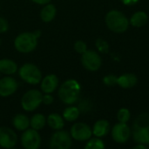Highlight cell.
I'll return each instance as SVG.
<instances>
[{
	"label": "cell",
	"instance_id": "obj_27",
	"mask_svg": "<svg viewBox=\"0 0 149 149\" xmlns=\"http://www.w3.org/2000/svg\"><path fill=\"white\" fill-rule=\"evenodd\" d=\"M103 82L106 86H113L117 84L118 82V77L113 74L110 75H107L106 77H104L103 79Z\"/></svg>",
	"mask_w": 149,
	"mask_h": 149
},
{
	"label": "cell",
	"instance_id": "obj_12",
	"mask_svg": "<svg viewBox=\"0 0 149 149\" xmlns=\"http://www.w3.org/2000/svg\"><path fill=\"white\" fill-rule=\"evenodd\" d=\"M17 141L16 133L6 127H0V147L3 148H12Z\"/></svg>",
	"mask_w": 149,
	"mask_h": 149
},
{
	"label": "cell",
	"instance_id": "obj_29",
	"mask_svg": "<svg viewBox=\"0 0 149 149\" xmlns=\"http://www.w3.org/2000/svg\"><path fill=\"white\" fill-rule=\"evenodd\" d=\"M92 108V105L91 103L87 100H83L80 103H79V111L81 112H88L90 109Z\"/></svg>",
	"mask_w": 149,
	"mask_h": 149
},
{
	"label": "cell",
	"instance_id": "obj_11",
	"mask_svg": "<svg viewBox=\"0 0 149 149\" xmlns=\"http://www.w3.org/2000/svg\"><path fill=\"white\" fill-rule=\"evenodd\" d=\"M131 135V129L127 123H118L112 130V137L117 143H125L128 141Z\"/></svg>",
	"mask_w": 149,
	"mask_h": 149
},
{
	"label": "cell",
	"instance_id": "obj_23",
	"mask_svg": "<svg viewBox=\"0 0 149 149\" xmlns=\"http://www.w3.org/2000/svg\"><path fill=\"white\" fill-rule=\"evenodd\" d=\"M45 123H46L45 117L40 113H37L33 115L30 120V126L31 127V128L38 130V131L44 128V127L45 126Z\"/></svg>",
	"mask_w": 149,
	"mask_h": 149
},
{
	"label": "cell",
	"instance_id": "obj_32",
	"mask_svg": "<svg viewBox=\"0 0 149 149\" xmlns=\"http://www.w3.org/2000/svg\"><path fill=\"white\" fill-rule=\"evenodd\" d=\"M122 3L126 5H134L138 3L139 0H121Z\"/></svg>",
	"mask_w": 149,
	"mask_h": 149
},
{
	"label": "cell",
	"instance_id": "obj_9",
	"mask_svg": "<svg viewBox=\"0 0 149 149\" xmlns=\"http://www.w3.org/2000/svg\"><path fill=\"white\" fill-rule=\"evenodd\" d=\"M81 63L83 66L88 71H97L101 66V58L100 56L94 51L86 50L81 57Z\"/></svg>",
	"mask_w": 149,
	"mask_h": 149
},
{
	"label": "cell",
	"instance_id": "obj_31",
	"mask_svg": "<svg viewBox=\"0 0 149 149\" xmlns=\"http://www.w3.org/2000/svg\"><path fill=\"white\" fill-rule=\"evenodd\" d=\"M42 102L45 105H51L53 102V97L51 95V93H45V95H43Z\"/></svg>",
	"mask_w": 149,
	"mask_h": 149
},
{
	"label": "cell",
	"instance_id": "obj_20",
	"mask_svg": "<svg viewBox=\"0 0 149 149\" xmlns=\"http://www.w3.org/2000/svg\"><path fill=\"white\" fill-rule=\"evenodd\" d=\"M12 121L14 127L19 131H24L30 126V120L24 114H17Z\"/></svg>",
	"mask_w": 149,
	"mask_h": 149
},
{
	"label": "cell",
	"instance_id": "obj_16",
	"mask_svg": "<svg viewBox=\"0 0 149 149\" xmlns=\"http://www.w3.org/2000/svg\"><path fill=\"white\" fill-rule=\"evenodd\" d=\"M110 125L107 120H98L93 128V134L99 138L106 136L109 133Z\"/></svg>",
	"mask_w": 149,
	"mask_h": 149
},
{
	"label": "cell",
	"instance_id": "obj_13",
	"mask_svg": "<svg viewBox=\"0 0 149 149\" xmlns=\"http://www.w3.org/2000/svg\"><path fill=\"white\" fill-rule=\"evenodd\" d=\"M18 84L11 77H4L0 79V96L8 97L13 94L17 89Z\"/></svg>",
	"mask_w": 149,
	"mask_h": 149
},
{
	"label": "cell",
	"instance_id": "obj_15",
	"mask_svg": "<svg viewBox=\"0 0 149 149\" xmlns=\"http://www.w3.org/2000/svg\"><path fill=\"white\" fill-rule=\"evenodd\" d=\"M137 77L133 73H126L120 77H118V82L117 85H119L120 87L128 89L134 87L137 83Z\"/></svg>",
	"mask_w": 149,
	"mask_h": 149
},
{
	"label": "cell",
	"instance_id": "obj_10",
	"mask_svg": "<svg viewBox=\"0 0 149 149\" xmlns=\"http://www.w3.org/2000/svg\"><path fill=\"white\" fill-rule=\"evenodd\" d=\"M93 134V130L91 127L82 122L75 123L71 128V136L79 141H85L91 138Z\"/></svg>",
	"mask_w": 149,
	"mask_h": 149
},
{
	"label": "cell",
	"instance_id": "obj_8",
	"mask_svg": "<svg viewBox=\"0 0 149 149\" xmlns=\"http://www.w3.org/2000/svg\"><path fill=\"white\" fill-rule=\"evenodd\" d=\"M22 146L26 149H38L41 144V137L38 130L33 128L24 130L21 136Z\"/></svg>",
	"mask_w": 149,
	"mask_h": 149
},
{
	"label": "cell",
	"instance_id": "obj_18",
	"mask_svg": "<svg viewBox=\"0 0 149 149\" xmlns=\"http://www.w3.org/2000/svg\"><path fill=\"white\" fill-rule=\"evenodd\" d=\"M48 126L54 130H60L64 127V118L58 113H52L48 116L46 120Z\"/></svg>",
	"mask_w": 149,
	"mask_h": 149
},
{
	"label": "cell",
	"instance_id": "obj_26",
	"mask_svg": "<svg viewBox=\"0 0 149 149\" xmlns=\"http://www.w3.org/2000/svg\"><path fill=\"white\" fill-rule=\"evenodd\" d=\"M96 47L99 50V52H100L102 53H107L109 51L108 43L102 38H98L96 40Z\"/></svg>",
	"mask_w": 149,
	"mask_h": 149
},
{
	"label": "cell",
	"instance_id": "obj_7",
	"mask_svg": "<svg viewBox=\"0 0 149 149\" xmlns=\"http://www.w3.org/2000/svg\"><path fill=\"white\" fill-rule=\"evenodd\" d=\"M72 146V136L66 131L57 130L50 140V148L52 149H68Z\"/></svg>",
	"mask_w": 149,
	"mask_h": 149
},
{
	"label": "cell",
	"instance_id": "obj_17",
	"mask_svg": "<svg viewBox=\"0 0 149 149\" xmlns=\"http://www.w3.org/2000/svg\"><path fill=\"white\" fill-rule=\"evenodd\" d=\"M17 70V64L9 58H3L0 59V72L7 75L14 74Z\"/></svg>",
	"mask_w": 149,
	"mask_h": 149
},
{
	"label": "cell",
	"instance_id": "obj_5",
	"mask_svg": "<svg viewBox=\"0 0 149 149\" xmlns=\"http://www.w3.org/2000/svg\"><path fill=\"white\" fill-rule=\"evenodd\" d=\"M20 78L28 84L37 85L42 80V73L38 67L33 64H24L19 69Z\"/></svg>",
	"mask_w": 149,
	"mask_h": 149
},
{
	"label": "cell",
	"instance_id": "obj_3",
	"mask_svg": "<svg viewBox=\"0 0 149 149\" xmlns=\"http://www.w3.org/2000/svg\"><path fill=\"white\" fill-rule=\"evenodd\" d=\"M106 24L111 31L116 33H122L126 31L129 26L127 17L122 12L116 10H113L107 14Z\"/></svg>",
	"mask_w": 149,
	"mask_h": 149
},
{
	"label": "cell",
	"instance_id": "obj_33",
	"mask_svg": "<svg viewBox=\"0 0 149 149\" xmlns=\"http://www.w3.org/2000/svg\"><path fill=\"white\" fill-rule=\"evenodd\" d=\"M31 1L38 4H46L51 2V0H31Z\"/></svg>",
	"mask_w": 149,
	"mask_h": 149
},
{
	"label": "cell",
	"instance_id": "obj_22",
	"mask_svg": "<svg viewBox=\"0 0 149 149\" xmlns=\"http://www.w3.org/2000/svg\"><path fill=\"white\" fill-rule=\"evenodd\" d=\"M79 113H80V111H79V107H66L64 110L63 118L66 121H70V122L74 121L79 118Z\"/></svg>",
	"mask_w": 149,
	"mask_h": 149
},
{
	"label": "cell",
	"instance_id": "obj_2",
	"mask_svg": "<svg viewBox=\"0 0 149 149\" xmlns=\"http://www.w3.org/2000/svg\"><path fill=\"white\" fill-rule=\"evenodd\" d=\"M80 85L75 79L65 81L58 89V97L60 100L67 105L75 103L80 94Z\"/></svg>",
	"mask_w": 149,
	"mask_h": 149
},
{
	"label": "cell",
	"instance_id": "obj_4",
	"mask_svg": "<svg viewBox=\"0 0 149 149\" xmlns=\"http://www.w3.org/2000/svg\"><path fill=\"white\" fill-rule=\"evenodd\" d=\"M38 45V38L33 32H24L19 34L14 41L17 51L22 53H29L32 52Z\"/></svg>",
	"mask_w": 149,
	"mask_h": 149
},
{
	"label": "cell",
	"instance_id": "obj_21",
	"mask_svg": "<svg viewBox=\"0 0 149 149\" xmlns=\"http://www.w3.org/2000/svg\"><path fill=\"white\" fill-rule=\"evenodd\" d=\"M148 22V15L144 11L135 12L130 19V24L134 27H141Z\"/></svg>",
	"mask_w": 149,
	"mask_h": 149
},
{
	"label": "cell",
	"instance_id": "obj_34",
	"mask_svg": "<svg viewBox=\"0 0 149 149\" xmlns=\"http://www.w3.org/2000/svg\"><path fill=\"white\" fill-rule=\"evenodd\" d=\"M33 33L35 34V36H36L38 38H39V36H40V34H41V32H40V31H39V30H37V31H35Z\"/></svg>",
	"mask_w": 149,
	"mask_h": 149
},
{
	"label": "cell",
	"instance_id": "obj_19",
	"mask_svg": "<svg viewBox=\"0 0 149 149\" xmlns=\"http://www.w3.org/2000/svg\"><path fill=\"white\" fill-rule=\"evenodd\" d=\"M56 7L52 3H46L45 6L41 10L40 18L44 22H51L56 16Z\"/></svg>",
	"mask_w": 149,
	"mask_h": 149
},
{
	"label": "cell",
	"instance_id": "obj_25",
	"mask_svg": "<svg viewBox=\"0 0 149 149\" xmlns=\"http://www.w3.org/2000/svg\"><path fill=\"white\" fill-rule=\"evenodd\" d=\"M117 119L121 123H127L130 119V112L127 108H121L117 113Z\"/></svg>",
	"mask_w": 149,
	"mask_h": 149
},
{
	"label": "cell",
	"instance_id": "obj_1",
	"mask_svg": "<svg viewBox=\"0 0 149 149\" xmlns=\"http://www.w3.org/2000/svg\"><path fill=\"white\" fill-rule=\"evenodd\" d=\"M132 135L137 143L149 144V113H141L133 124Z\"/></svg>",
	"mask_w": 149,
	"mask_h": 149
},
{
	"label": "cell",
	"instance_id": "obj_35",
	"mask_svg": "<svg viewBox=\"0 0 149 149\" xmlns=\"http://www.w3.org/2000/svg\"><path fill=\"white\" fill-rule=\"evenodd\" d=\"M0 45H1V40H0Z\"/></svg>",
	"mask_w": 149,
	"mask_h": 149
},
{
	"label": "cell",
	"instance_id": "obj_6",
	"mask_svg": "<svg viewBox=\"0 0 149 149\" xmlns=\"http://www.w3.org/2000/svg\"><path fill=\"white\" fill-rule=\"evenodd\" d=\"M43 94L38 90H30L26 92L21 100V106L24 110L32 112L37 109L42 103Z\"/></svg>",
	"mask_w": 149,
	"mask_h": 149
},
{
	"label": "cell",
	"instance_id": "obj_28",
	"mask_svg": "<svg viewBox=\"0 0 149 149\" xmlns=\"http://www.w3.org/2000/svg\"><path fill=\"white\" fill-rule=\"evenodd\" d=\"M74 50H75L78 53L83 54V53L87 50L86 44L84 41L79 40V41H77V42L74 44Z\"/></svg>",
	"mask_w": 149,
	"mask_h": 149
},
{
	"label": "cell",
	"instance_id": "obj_30",
	"mask_svg": "<svg viewBox=\"0 0 149 149\" xmlns=\"http://www.w3.org/2000/svg\"><path fill=\"white\" fill-rule=\"evenodd\" d=\"M8 28H9L8 22L3 17H0V33H3L7 31Z\"/></svg>",
	"mask_w": 149,
	"mask_h": 149
},
{
	"label": "cell",
	"instance_id": "obj_14",
	"mask_svg": "<svg viewBox=\"0 0 149 149\" xmlns=\"http://www.w3.org/2000/svg\"><path fill=\"white\" fill-rule=\"evenodd\" d=\"M58 85V77L54 74H49L45 76L41 80V90L45 93H53Z\"/></svg>",
	"mask_w": 149,
	"mask_h": 149
},
{
	"label": "cell",
	"instance_id": "obj_24",
	"mask_svg": "<svg viewBox=\"0 0 149 149\" xmlns=\"http://www.w3.org/2000/svg\"><path fill=\"white\" fill-rule=\"evenodd\" d=\"M85 148L103 149L105 148V144H104V142L99 137H96V138H93V139H91L90 141H88V142L85 146Z\"/></svg>",
	"mask_w": 149,
	"mask_h": 149
}]
</instances>
